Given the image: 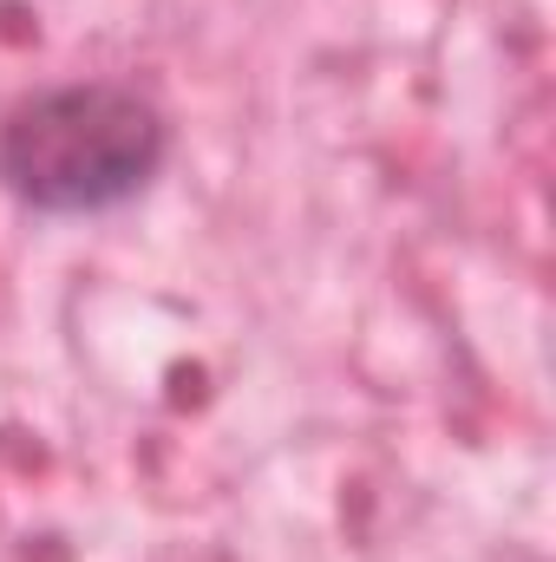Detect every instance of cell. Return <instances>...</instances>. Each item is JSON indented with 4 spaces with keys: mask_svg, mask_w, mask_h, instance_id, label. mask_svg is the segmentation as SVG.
Instances as JSON below:
<instances>
[{
    "mask_svg": "<svg viewBox=\"0 0 556 562\" xmlns=\"http://www.w3.org/2000/svg\"><path fill=\"white\" fill-rule=\"evenodd\" d=\"M170 150L164 112L138 86L73 79L0 119V183L40 216H99L132 203Z\"/></svg>",
    "mask_w": 556,
    "mask_h": 562,
    "instance_id": "obj_1",
    "label": "cell"
}]
</instances>
